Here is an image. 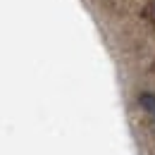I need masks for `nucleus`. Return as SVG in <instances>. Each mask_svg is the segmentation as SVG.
<instances>
[{
	"label": "nucleus",
	"mask_w": 155,
	"mask_h": 155,
	"mask_svg": "<svg viewBox=\"0 0 155 155\" xmlns=\"http://www.w3.org/2000/svg\"><path fill=\"white\" fill-rule=\"evenodd\" d=\"M146 17L153 21V26H155V0H150V5H148V10H146Z\"/></svg>",
	"instance_id": "2"
},
{
	"label": "nucleus",
	"mask_w": 155,
	"mask_h": 155,
	"mask_svg": "<svg viewBox=\"0 0 155 155\" xmlns=\"http://www.w3.org/2000/svg\"><path fill=\"white\" fill-rule=\"evenodd\" d=\"M138 105L146 110V115H148V117H153V119H155V93H150V91L141 93V96H138Z\"/></svg>",
	"instance_id": "1"
}]
</instances>
